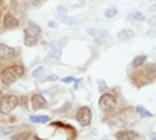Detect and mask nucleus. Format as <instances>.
Wrapping results in <instances>:
<instances>
[{
  "mask_svg": "<svg viewBox=\"0 0 156 140\" xmlns=\"http://www.w3.org/2000/svg\"><path fill=\"white\" fill-rule=\"evenodd\" d=\"M61 42H50L48 44V55H47V61H55L61 56Z\"/></svg>",
  "mask_w": 156,
  "mask_h": 140,
  "instance_id": "39448f33",
  "label": "nucleus"
},
{
  "mask_svg": "<svg viewBox=\"0 0 156 140\" xmlns=\"http://www.w3.org/2000/svg\"><path fill=\"white\" fill-rule=\"evenodd\" d=\"M47 0H31V3H33V6H36V8H39L42 3H45Z\"/></svg>",
  "mask_w": 156,
  "mask_h": 140,
  "instance_id": "c85d7f7f",
  "label": "nucleus"
},
{
  "mask_svg": "<svg viewBox=\"0 0 156 140\" xmlns=\"http://www.w3.org/2000/svg\"><path fill=\"white\" fill-rule=\"evenodd\" d=\"M115 104H117V98L112 94H106L105 92V94L100 97V100H98V106L103 111H111V109L115 108Z\"/></svg>",
  "mask_w": 156,
  "mask_h": 140,
  "instance_id": "7ed1b4c3",
  "label": "nucleus"
},
{
  "mask_svg": "<svg viewBox=\"0 0 156 140\" xmlns=\"http://www.w3.org/2000/svg\"><path fill=\"white\" fill-rule=\"evenodd\" d=\"M128 20H137V22H144L145 20V16L142 14V12H139V11H133L131 14H128V17H126Z\"/></svg>",
  "mask_w": 156,
  "mask_h": 140,
  "instance_id": "f3484780",
  "label": "nucleus"
},
{
  "mask_svg": "<svg viewBox=\"0 0 156 140\" xmlns=\"http://www.w3.org/2000/svg\"><path fill=\"white\" fill-rule=\"evenodd\" d=\"M3 27H5L6 30H14V28H17V27H19L17 17H14L11 12H6V14L3 16Z\"/></svg>",
  "mask_w": 156,
  "mask_h": 140,
  "instance_id": "6e6552de",
  "label": "nucleus"
},
{
  "mask_svg": "<svg viewBox=\"0 0 156 140\" xmlns=\"http://www.w3.org/2000/svg\"><path fill=\"white\" fill-rule=\"evenodd\" d=\"M144 72H142V75L145 76L147 81H151L156 78V64H148L145 69H142Z\"/></svg>",
  "mask_w": 156,
  "mask_h": 140,
  "instance_id": "f8f14e48",
  "label": "nucleus"
},
{
  "mask_svg": "<svg viewBox=\"0 0 156 140\" xmlns=\"http://www.w3.org/2000/svg\"><path fill=\"white\" fill-rule=\"evenodd\" d=\"M28 138H30V132L28 131H23V132H19V134L12 135V140H28Z\"/></svg>",
  "mask_w": 156,
  "mask_h": 140,
  "instance_id": "aec40b11",
  "label": "nucleus"
},
{
  "mask_svg": "<svg viewBox=\"0 0 156 140\" xmlns=\"http://www.w3.org/2000/svg\"><path fill=\"white\" fill-rule=\"evenodd\" d=\"M90 120H92V112L87 106H83L78 109L76 112V121L80 123L81 126H89L90 125Z\"/></svg>",
  "mask_w": 156,
  "mask_h": 140,
  "instance_id": "20e7f679",
  "label": "nucleus"
},
{
  "mask_svg": "<svg viewBox=\"0 0 156 140\" xmlns=\"http://www.w3.org/2000/svg\"><path fill=\"white\" fill-rule=\"evenodd\" d=\"M56 12H58V14H61V16H64L67 12V8L66 6H58L56 8Z\"/></svg>",
  "mask_w": 156,
  "mask_h": 140,
  "instance_id": "cd10ccee",
  "label": "nucleus"
},
{
  "mask_svg": "<svg viewBox=\"0 0 156 140\" xmlns=\"http://www.w3.org/2000/svg\"><path fill=\"white\" fill-rule=\"evenodd\" d=\"M98 90H100V94H105L106 92V84L103 83V81H98Z\"/></svg>",
  "mask_w": 156,
  "mask_h": 140,
  "instance_id": "bb28decb",
  "label": "nucleus"
},
{
  "mask_svg": "<svg viewBox=\"0 0 156 140\" xmlns=\"http://www.w3.org/2000/svg\"><path fill=\"white\" fill-rule=\"evenodd\" d=\"M84 5H86V2H84V0H78V2H76V3H75V5L72 6V9H78V8H83Z\"/></svg>",
  "mask_w": 156,
  "mask_h": 140,
  "instance_id": "a878e982",
  "label": "nucleus"
},
{
  "mask_svg": "<svg viewBox=\"0 0 156 140\" xmlns=\"http://www.w3.org/2000/svg\"><path fill=\"white\" fill-rule=\"evenodd\" d=\"M31 108L33 109H45L47 108V100L41 94H34L31 97Z\"/></svg>",
  "mask_w": 156,
  "mask_h": 140,
  "instance_id": "1a4fd4ad",
  "label": "nucleus"
},
{
  "mask_svg": "<svg viewBox=\"0 0 156 140\" xmlns=\"http://www.w3.org/2000/svg\"><path fill=\"white\" fill-rule=\"evenodd\" d=\"M44 67H37L31 72V78H41V76H44Z\"/></svg>",
  "mask_w": 156,
  "mask_h": 140,
  "instance_id": "5701e85b",
  "label": "nucleus"
},
{
  "mask_svg": "<svg viewBox=\"0 0 156 140\" xmlns=\"http://www.w3.org/2000/svg\"><path fill=\"white\" fill-rule=\"evenodd\" d=\"M19 103L17 95H5L0 98V112L2 114H9Z\"/></svg>",
  "mask_w": 156,
  "mask_h": 140,
  "instance_id": "f03ea898",
  "label": "nucleus"
},
{
  "mask_svg": "<svg viewBox=\"0 0 156 140\" xmlns=\"http://www.w3.org/2000/svg\"><path fill=\"white\" fill-rule=\"evenodd\" d=\"M56 80H58V76H56V75H50V76H47L44 81H56Z\"/></svg>",
  "mask_w": 156,
  "mask_h": 140,
  "instance_id": "7c9ffc66",
  "label": "nucleus"
},
{
  "mask_svg": "<svg viewBox=\"0 0 156 140\" xmlns=\"http://www.w3.org/2000/svg\"><path fill=\"white\" fill-rule=\"evenodd\" d=\"M22 75H23V67L19 64H14V66H9V67L3 69L2 75H0V80H2L3 84L9 86L12 83H16Z\"/></svg>",
  "mask_w": 156,
  "mask_h": 140,
  "instance_id": "f257e3e1",
  "label": "nucleus"
},
{
  "mask_svg": "<svg viewBox=\"0 0 156 140\" xmlns=\"http://www.w3.org/2000/svg\"><path fill=\"white\" fill-rule=\"evenodd\" d=\"M101 140H108V138H101Z\"/></svg>",
  "mask_w": 156,
  "mask_h": 140,
  "instance_id": "c9c22d12",
  "label": "nucleus"
},
{
  "mask_svg": "<svg viewBox=\"0 0 156 140\" xmlns=\"http://www.w3.org/2000/svg\"><path fill=\"white\" fill-rule=\"evenodd\" d=\"M115 138L117 140H136L139 138V134L136 131H120V132H115Z\"/></svg>",
  "mask_w": 156,
  "mask_h": 140,
  "instance_id": "9b49d317",
  "label": "nucleus"
},
{
  "mask_svg": "<svg viewBox=\"0 0 156 140\" xmlns=\"http://www.w3.org/2000/svg\"><path fill=\"white\" fill-rule=\"evenodd\" d=\"M72 81H75V78H72V76H67V78L62 80V83H66V84H69V83H72Z\"/></svg>",
  "mask_w": 156,
  "mask_h": 140,
  "instance_id": "2f4dec72",
  "label": "nucleus"
},
{
  "mask_svg": "<svg viewBox=\"0 0 156 140\" xmlns=\"http://www.w3.org/2000/svg\"><path fill=\"white\" fill-rule=\"evenodd\" d=\"M30 120H31V123H47L50 120V117L48 115H31Z\"/></svg>",
  "mask_w": 156,
  "mask_h": 140,
  "instance_id": "a211bd4d",
  "label": "nucleus"
},
{
  "mask_svg": "<svg viewBox=\"0 0 156 140\" xmlns=\"http://www.w3.org/2000/svg\"><path fill=\"white\" fill-rule=\"evenodd\" d=\"M27 31H28L31 36H34V37L41 36V28H39V25H37L36 22H33V20H28V28H27Z\"/></svg>",
  "mask_w": 156,
  "mask_h": 140,
  "instance_id": "4468645a",
  "label": "nucleus"
},
{
  "mask_svg": "<svg viewBox=\"0 0 156 140\" xmlns=\"http://www.w3.org/2000/svg\"><path fill=\"white\" fill-rule=\"evenodd\" d=\"M47 25H48V28H56V27H58V23H56L55 20H48Z\"/></svg>",
  "mask_w": 156,
  "mask_h": 140,
  "instance_id": "c756f323",
  "label": "nucleus"
},
{
  "mask_svg": "<svg viewBox=\"0 0 156 140\" xmlns=\"http://www.w3.org/2000/svg\"><path fill=\"white\" fill-rule=\"evenodd\" d=\"M148 11H150V12H154V11H156V3H154V5H151V6L148 8Z\"/></svg>",
  "mask_w": 156,
  "mask_h": 140,
  "instance_id": "72a5a7b5",
  "label": "nucleus"
},
{
  "mask_svg": "<svg viewBox=\"0 0 156 140\" xmlns=\"http://www.w3.org/2000/svg\"><path fill=\"white\" fill-rule=\"evenodd\" d=\"M148 36H151V37H153V36H156V27H153V28L148 31Z\"/></svg>",
  "mask_w": 156,
  "mask_h": 140,
  "instance_id": "473e14b6",
  "label": "nucleus"
},
{
  "mask_svg": "<svg viewBox=\"0 0 156 140\" xmlns=\"http://www.w3.org/2000/svg\"><path fill=\"white\" fill-rule=\"evenodd\" d=\"M70 106H72L70 103H66V104H62V108L56 109L55 112H56V114H62V112H66V111H69V109H70Z\"/></svg>",
  "mask_w": 156,
  "mask_h": 140,
  "instance_id": "393cba45",
  "label": "nucleus"
},
{
  "mask_svg": "<svg viewBox=\"0 0 156 140\" xmlns=\"http://www.w3.org/2000/svg\"><path fill=\"white\" fill-rule=\"evenodd\" d=\"M105 17L106 19H112V17H115L117 16V8H108V9H105Z\"/></svg>",
  "mask_w": 156,
  "mask_h": 140,
  "instance_id": "412c9836",
  "label": "nucleus"
},
{
  "mask_svg": "<svg viewBox=\"0 0 156 140\" xmlns=\"http://www.w3.org/2000/svg\"><path fill=\"white\" fill-rule=\"evenodd\" d=\"M87 34L94 37L95 42H97V45H106V42H108V34H106L105 31L89 28V30H87Z\"/></svg>",
  "mask_w": 156,
  "mask_h": 140,
  "instance_id": "423d86ee",
  "label": "nucleus"
},
{
  "mask_svg": "<svg viewBox=\"0 0 156 140\" xmlns=\"http://www.w3.org/2000/svg\"><path fill=\"white\" fill-rule=\"evenodd\" d=\"M126 125V118L125 115H122V114H119V115H114L109 118V126L112 129H119V128H123V126Z\"/></svg>",
  "mask_w": 156,
  "mask_h": 140,
  "instance_id": "9d476101",
  "label": "nucleus"
},
{
  "mask_svg": "<svg viewBox=\"0 0 156 140\" xmlns=\"http://www.w3.org/2000/svg\"><path fill=\"white\" fill-rule=\"evenodd\" d=\"M134 37V31L129 30V28H125V30H120L119 33H117V39L119 41H129Z\"/></svg>",
  "mask_w": 156,
  "mask_h": 140,
  "instance_id": "ddd939ff",
  "label": "nucleus"
},
{
  "mask_svg": "<svg viewBox=\"0 0 156 140\" xmlns=\"http://www.w3.org/2000/svg\"><path fill=\"white\" fill-rule=\"evenodd\" d=\"M145 61H147V56H145V55H137V56L133 59V62H131V67H133V69H139V67L144 66Z\"/></svg>",
  "mask_w": 156,
  "mask_h": 140,
  "instance_id": "dca6fc26",
  "label": "nucleus"
},
{
  "mask_svg": "<svg viewBox=\"0 0 156 140\" xmlns=\"http://www.w3.org/2000/svg\"><path fill=\"white\" fill-rule=\"evenodd\" d=\"M16 55V50L9 47V45H5V44H0V61H11Z\"/></svg>",
  "mask_w": 156,
  "mask_h": 140,
  "instance_id": "0eeeda50",
  "label": "nucleus"
},
{
  "mask_svg": "<svg viewBox=\"0 0 156 140\" xmlns=\"http://www.w3.org/2000/svg\"><path fill=\"white\" fill-rule=\"evenodd\" d=\"M136 111H137V112L140 114L142 117H151V112H148L147 109H144L142 106H137V108H136Z\"/></svg>",
  "mask_w": 156,
  "mask_h": 140,
  "instance_id": "b1692460",
  "label": "nucleus"
},
{
  "mask_svg": "<svg viewBox=\"0 0 156 140\" xmlns=\"http://www.w3.org/2000/svg\"><path fill=\"white\" fill-rule=\"evenodd\" d=\"M61 20L66 23V25H76V23H78V19H75V17H67V16H61Z\"/></svg>",
  "mask_w": 156,
  "mask_h": 140,
  "instance_id": "4be33fe9",
  "label": "nucleus"
},
{
  "mask_svg": "<svg viewBox=\"0 0 156 140\" xmlns=\"http://www.w3.org/2000/svg\"><path fill=\"white\" fill-rule=\"evenodd\" d=\"M151 140H156V137H153V138H151Z\"/></svg>",
  "mask_w": 156,
  "mask_h": 140,
  "instance_id": "f704fd0d",
  "label": "nucleus"
},
{
  "mask_svg": "<svg viewBox=\"0 0 156 140\" xmlns=\"http://www.w3.org/2000/svg\"><path fill=\"white\" fill-rule=\"evenodd\" d=\"M17 128H14V126H5V125H2L0 126V134L2 135H6V134H11V132H14Z\"/></svg>",
  "mask_w": 156,
  "mask_h": 140,
  "instance_id": "6ab92c4d",
  "label": "nucleus"
},
{
  "mask_svg": "<svg viewBox=\"0 0 156 140\" xmlns=\"http://www.w3.org/2000/svg\"><path fill=\"white\" fill-rule=\"evenodd\" d=\"M23 42H25V45H27V47H34L37 44V37L31 36L27 30H25L23 31Z\"/></svg>",
  "mask_w": 156,
  "mask_h": 140,
  "instance_id": "2eb2a0df",
  "label": "nucleus"
}]
</instances>
